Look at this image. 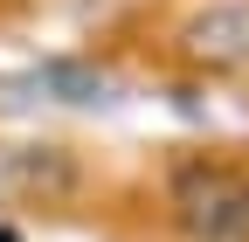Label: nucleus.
<instances>
[{
    "instance_id": "2",
    "label": "nucleus",
    "mask_w": 249,
    "mask_h": 242,
    "mask_svg": "<svg viewBox=\"0 0 249 242\" xmlns=\"http://www.w3.org/2000/svg\"><path fill=\"white\" fill-rule=\"evenodd\" d=\"M83 187L90 173L70 145H49V138L0 145V207H70Z\"/></svg>"
},
{
    "instance_id": "3",
    "label": "nucleus",
    "mask_w": 249,
    "mask_h": 242,
    "mask_svg": "<svg viewBox=\"0 0 249 242\" xmlns=\"http://www.w3.org/2000/svg\"><path fill=\"white\" fill-rule=\"evenodd\" d=\"M180 63L208 76H249V0H208L180 21Z\"/></svg>"
},
{
    "instance_id": "1",
    "label": "nucleus",
    "mask_w": 249,
    "mask_h": 242,
    "mask_svg": "<svg viewBox=\"0 0 249 242\" xmlns=\"http://www.w3.org/2000/svg\"><path fill=\"white\" fill-rule=\"evenodd\" d=\"M166 215L187 242H249V159H229V153L173 159Z\"/></svg>"
}]
</instances>
